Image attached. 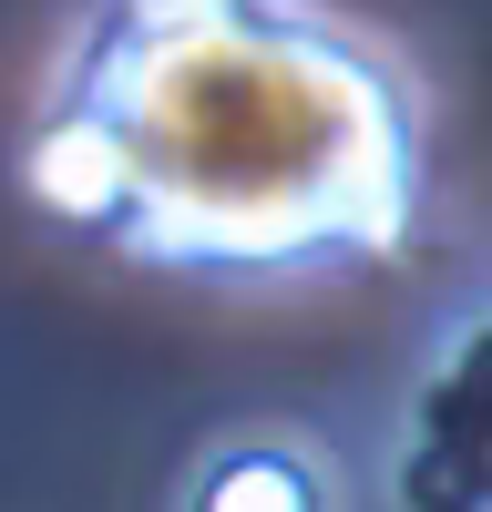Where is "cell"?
Masks as SVG:
<instances>
[{
	"instance_id": "6da1fadb",
	"label": "cell",
	"mask_w": 492,
	"mask_h": 512,
	"mask_svg": "<svg viewBox=\"0 0 492 512\" xmlns=\"http://www.w3.org/2000/svg\"><path fill=\"white\" fill-rule=\"evenodd\" d=\"M31 195L52 205L62 226H123L144 205V175H134V144L113 134L103 113H72L31 144Z\"/></svg>"
},
{
	"instance_id": "3957f363",
	"label": "cell",
	"mask_w": 492,
	"mask_h": 512,
	"mask_svg": "<svg viewBox=\"0 0 492 512\" xmlns=\"http://www.w3.org/2000/svg\"><path fill=\"white\" fill-rule=\"evenodd\" d=\"M410 502H421V512H472V502H482V472H462V451H421Z\"/></svg>"
},
{
	"instance_id": "277c9868",
	"label": "cell",
	"mask_w": 492,
	"mask_h": 512,
	"mask_svg": "<svg viewBox=\"0 0 492 512\" xmlns=\"http://www.w3.org/2000/svg\"><path fill=\"white\" fill-rule=\"evenodd\" d=\"M236 0H134V31H154V41H175V31H205V21H226Z\"/></svg>"
},
{
	"instance_id": "7a4b0ae2",
	"label": "cell",
	"mask_w": 492,
	"mask_h": 512,
	"mask_svg": "<svg viewBox=\"0 0 492 512\" xmlns=\"http://www.w3.org/2000/svg\"><path fill=\"white\" fill-rule=\"evenodd\" d=\"M195 512H318V492H308L298 461H277V451H236V461H216V472H205Z\"/></svg>"
}]
</instances>
